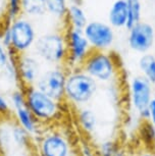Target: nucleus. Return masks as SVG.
Returning <instances> with one entry per match:
<instances>
[{
    "label": "nucleus",
    "mask_w": 155,
    "mask_h": 156,
    "mask_svg": "<svg viewBox=\"0 0 155 156\" xmlns=\"http://www.w3.org/2000/svg\"><path fill=\"white\" fill-rule=\"evenodd\" d=\"M97 82L78 67L68 73L64 89V100L74 105H85L97 92Z\"/></svg>",
    "instance_id": "f03ea898"
},
{
    "label": "nucleus",
    "mask_w": 155,
    "mask_h": 156,
    "mask_svg": "<svg viewBox=\"0 0 155 156\" xmlns=\"http://www.w3.org/2000/svg\"><path fill=\"white\" fill-rule=\"evenodd\" d=\"M128 5V23L125 28L130 30L141 22V1L140 0H125Z\"/></svg>",
    "instance_id": "aec40b11"
},
{
    "label": "nucleus",
    "mask_w": 155,
    "mask_h": 156,
    "mask_svg": "<svg viewBox=\"0 0 155 156\" xmlns=\"http://www.w3.org/2000/svg\"><path fill=\"white\" fill-rule=\"evenodd\" d=\"M47 12L57 17H64L68 12V0H47Z\"/></svg>",
    "instance_id": "4be33fe9"
},
{
    "label": "nucleus",
    "mask_w": 155,
    "mask_h": 156,
    "mask_svg": "<svg viewBox=\"0 0 155 156\" xmlns=\"http://www.w3.org/2000/svg\"><path fill=\"white\" fill-rule=\"evenodd\" d=\"M139 67L146 78L152 85L155 84V56L152 54H144L139 60Z\"/></svg>",
    "instance_id": "6ab92c4d"
},
{
    "label": "nucleus",
    "mask_w": 155,
    "mask_h": 156,
    "mask_svg": "<svg viewBox=\"0 0 155 156\" xmlns=\"http://www.w3.org/2000/svg\"><path fill=\"white\" fill-rule=\"evenodd\" d=\"M0 153H1V151H0ZM0 156H1V155H0Z\"/></svg>",
    "instance_id": "2f4dec72"
},
{
    "label": "nucleus",
    "mask_w": 155,
    "mask_h": 156,
    "mask_svg": "<svg viewBox=\"0 0 155 156\" xmlns=\"http://www.w3.org/2000/svg\"><path fill=\"white\" fill-rule=\"evenodd\" d=\"M77 119L81 129L85 133L91 134L95 131L96 126H97V117L93 110L89 108H83L79 110L77 113Z\"/></svg>",
    "instance_id": "a211bd4d"
},
{
    "label": "nucleus",
    "mask_w": 155,
    "mask_h": 156,
    "mask_svg": "<svg viewBox=\"0 0 155 156\" xmlns=\"http://www.w3.org/2000/svg\"><path fill=\"white\" fill-rule=\"evenodd\" d=\"M36 156H71L72 146L65 135L54 129H44L34 138Z\"/></svg>",
    "instance_id": "39448f33"
},
{
    "label": "nucleus",
    "mask_w": 155,
    "mask_h": 156,
    "mask_svg": "<svg viewBox=\"0 0 155 156\" xmlns=\"http://www.w3.org/2000/svg\"><path fill=\"white\" fill-rule=\"evenodd\" d=\"M13 53L0 42V70L3 72L13 58Z\"/></svg>",
    "instance_id": "a878e982"
},
{
    "label": "nucleus",
    "mask_w": 155,
    "mask_h": 156,
    "mask_svg": "<svg viewBox=\"0 0 155 156\" xmlns=\"http://www.w3.org/2000/svg\"><path fill=\"white\" fill-rule=\"evenodd\" d=\"M10 133H11V142L19 148H29L31 146L33 138L27 131L22 128L19 125L12 120L10 125Z\"/></svg>",
    "instance_id": "f3484780"
},
{
    "label": "nucleus",
    "mask_w": 155,
    "mask_h": 156,
    "mask_svg": "<svg viewBox=\"0 0 155 156\" xmlns=\"http://www.w3.org/2000/svg\"><path fill=\"white\" fill-rule=\"evenodd\" d=\"M29 156H35V155H29Z\"/></svg>",
    "instance_id": "7c9ffc66"
},
{
    "label": "nucleus",
    "mask_w": 155,
    "mask_h": 156,
    "mask_svg": "<svg viewBox=\"0 0 155 156\" xmlns=\"http://www.w3.org/2000/svg\"><path fill=\"white\" fill-rule=\"evenodd\" d=\"M40 60L49 64H60L66 60V43L64 35L56 32L42 34L37 38L33 48Z\"/></svg>",
    "instance_id": "7ed1b4c3"
},
{
    "label": "nucleus",
    "mask_w": 155,
    "mask_h": 156,
    "mask_svg": "<svg viewBox=\"0 0 155 156\" xmlns=\"http://www.w3.org/2000/svg\"><path fill=\"white\" fill-rule=\"evenodd\" d=\"M66 43V62L72 67L78 69L86 59V57L91 52V46L86 39L82 30H77L71 27L65 32Z\"/></svg>",
    "instance_id": "0eeeda50"
},
{
    "label": "nucleus",
    "mask_w": 155,
    "mask_h": 156,
    "mask_svg": "<svg viewBox=\"0 0 155 156\" xmlns=\"http://www.w3.org/2000/svg\"><path fill=\"white\" fill-rule=\"evenodd\" d=\"M71 2V4H77V5H81L82 0H69Z\"/></svg>",
    "instance_id": "c85d7f7f"
},
{
    "label": "nucleus",
    "mask_w": 155,
    "mask_h": 156,
    "mask_svg": "<svg viewBox=\"0 0 155 156\" xmlns=\"http://www.w3.org/2000/svg\"><path fill=\"white\" fill-rule=\"evenodd\" d=\"M11 125V122H10ZM10 125L6 126L4 123L0 126V151H3L10 145L11 143V133H10Z\"/></svg>",
    "instance_id": "b1692460"
},
{
    "label": "nucleus",
    "mask_w": 155,
    "mask_h": 156,
    "mask_svg": "<svg viewBox=\"0 0 155 156\" xmlns=\"http://www.w3.org/2000/svg\"><path fill=\"white\" fill-rule=\"evenodd\" d=\"M83 33L93 50L104 51L109 48L114 41V33L112 28L107 23L99 20L88 22Z\"/></svg>",
    "instance_id": "1a4fd4ad"
},
{
    "label": "nucleus",
    "mask_w": 155,
    "mask_h": 156,
    "mask_svg": "<svg viewBox=\"0 0 155 156\" xmlns=\"http://www.w3.org/2000/svg\"><path fill=\"white\" fill-rule=\"evenodd\" d=\"M11 114L10 102L4 96L0 95V117H7Z\"/></svg>",
    "instance_id": "bb28decb"
},
{
    "label": "nucleus",
    "mask_w": 155,
    "mask_h": 156,
    "mask_svg": "<svg viewBox=\"0 0 155 156\" xmlns=\"http://www.w3.org/2000/svg\"><path fill=\"white\" fill-rule=\"evenodd\" d=\"M139 156H155V154L153 152H144V153H141Z\"/></svg>",
    "instance_id": "c756f323"
},
{
    "label": "nucleus",
    "mask_w": 155,
    "mask_h": 156,
    "mask_svg": "<svg viewBox=\"0 0 155 156\" xmlns=\"http://www.w3.org/2000/svg\"><path fill=\"white\" fill-rule=\"evenodd\" d=\"M47 0H20V14L29 17H40L47 13Z\"/></svg>",
    "instance_id": "2eb2a0df"
},
{
    "label": "nucleus",
    "mask_w": 155,
    "mask_h": 156,
    "mask_svg": "<svg viewBox=\"0 0 155 156\" xmlns=\"http://www.w3.org/2000/svg\"><path fill=\"white\" fill-rule=\"evenodd\" d=\"M148 111H149V119L148 120H150V123L155 128V95L153 96L150 104H149Z\"/></svg>",
    "instance_id": "cd10ccee"
},
{
    "label": "nucleus",
    "mask_w": 155,
    "mask_h": 156,
    "mask_svg": "<svg viewBox=\"0 0 155 156\" xmlns=\"http://www.w3.org/2000/svg\"><path fill=\"white\" fill-rule=\"evenodd\" d=\"M23 88L26 94V106L41 125L51 123L60 116L61 102L46 95L35 86Z\"/></svg>",
    "instance_id": "f257e3e1"
},
{
    "label": "nucleus",
    "mask_w": 155,
    "mask_h": 156,
    "mask_svg": "<svg viewBox=\"0 0 155 156\" xmlns=\"http://www.w3.org/2000/svg\"><path fill=\"white\" fill-rule=\"evenodd\" d=\"M68 73L60 67H52L42 72L35 87L56 101L64 100V89Z\"/></svg>",
    "instance_id": "6e6552de"
},
{
    "label": "nucleus",
    "mask_w": 155,
    "mask_h": 156,
    "mask_svg": "<svg viewBox=\"0 0 155 156\" xmlns=\"http://www.w3.org/2000/svg\"><path fill=\"white\" fill-rule=\"evenodd\" d=\"M20 16V0H7L6 20L10 22L16 16Z\"/></svg>",
    "instance_id": "393cba45"
},
{
    "label": "nucleus",
    "mask_w": 155,
    "mask_h": 156,
    "mask_svg": "<svg viewBox=\"0 0 155 156\" xmlns=\"http://www.w3.org/2000/svg\"><path fill=\"white\" fill-rule=\"evenodd\" d=\"M12 116L17 125H19L22 128H24L32 138L37 137L40 135L41 132L44 129V126H42L38 120L35 119V116L28 109L27 106L20 107L12 111Z\"/></svg>",
    "instance_id": "ddd939ff"
},
{
    "label": "nucleus",
    "mask_w": 155,
    "mask_h": 156,
    "mask_svg": "<svg viewBox=\"0 0 155 156\" xmlns=\"http://www.w3.org/2000/svg\"><path fill=\"white\" fill-rule=\"evenodd\" d=\"M81 69L96 82L109 81L115 73V66L111 56L104 51L93 49L86 57Z\"/></svg>",
    "instance_id": "423d86ee"
},
{
    "label": "nucleus",
    "mask_w": 155,
    "mask_h": 156,
    "mask_svg": "<svg viewBox=\"0 0 155 156\" xmlns=\"http://www.w3.org/2000/svg\"><path fill=\"white\" fill-rule=\"evenodd\" d=\"M65 17L69 22V27L77 30L83 31L88 23L87 16L81 5L69 4Z\"/></svg>",
    "instance_id": "dca6fc26"
},
{
    "label": "nucleus",
    "mask_w": 155,
    "mask_h": 156,
    "mask_svg": "<svg viewBox=\"0 0 155 156\" xmlns=\"http://www.w3.org/2000/svg\"><path fill=\"white\" fill-rule=\"evenodd\" d=\"M108 22L113 28H122L128 23V5L125 0H115L108 13Z\"/></svg>",
    "instance_id": "4468645a"
},
{
    "label": "nucleus",
    "mask_w": 155,
    "mask_h": 156,
    "mask_svg": "<svg viewBox=\"0 0 155 156\" xmlns=\"http://www.w3.org/2000/svg\"><path fill=\"white\" fill-rule=\"evenodd\" d=\"M97 156H124L122 148L116 142L113 141H105L100 143L96 150Z\"/></svg>",
    "instance_id": "412c9836"
},
{
    "label": "nucleus",
    "mask_w": 155,
    "mask_h": 156,
    "mask_svg": "<svg viewBox=\"0 0 155 156\" xmlns=\"http://www.w3.org/2000/svg\"><path fill=\"white\" fill-rule=\"evenodd\" d=\"M19 83L23 87L35 86L42 73L40 59L30 52L16 55Z\"/></svg>",
    "instance_id": "9b49d317"
},
{
    "label": "nucleus",
    "mask_w": 155,
    "mask_h": 156,
    "mask_svg": "<svg viewBox=\"0 0 155 156\" xmlns=\"http://www.w3.org/2000/svg\"><path fill=\"white\" fill-rule=\"evenodd\" d=\"M129 34V45L137 52L145 53L152 48L155 39L154 28L147 23L140 22L130 29Z\"/></svg>",
    "instance_id": "f8f14e48"
},
{
    "label": "nucleus",
    "mask_w": 155,
    "mask_h": 156,
    "mask_svg": "<svg viewBox=\"0 0 155 156\" xmlns=\"http://www.w3.org/2000/svg\"><path fill=\"white\" fill-rule=\"evenodd\" d=\"M9 102L11 107L14 109L20 107L26 106V94L24 91V88H20V89H16L11 92L10 97H9Z\"/></svg>",
    "instance_id": "5701e85b"
},
{
    "label": "nucleus",
    "mask_w": 155,
    "mask_h": 156,
    "mask_svg": "<svg viewBox=\"0 0 155 156\" xmlns=\"http://www.w3.org/2000/svg\"><path fill=\"white\" fill-rule=\"evenodd\" d=\"M10 33L9 50L16 55L30 52L37 40V32L34 23L25 16H19L9 22Z\"/></svg>",
    "instance_id": "20e7f679"
},
{
    "label": "nucleus",
    "mask_w": 155,
    "mask_h": 156,
    "mask_svg": "<svg viewBox=\"0 0 155 156\" xmlns=\"http://www.w3.org/2000/svg\"><path fill=\"white\" fill-rule=\"evenodd\" d=\"M152 84L143 76H136L131 83V98L133 106L143 119H149V104L152 98Z\"/></svg>",
    "instance_id": "9d476101"
}]
</instances>
